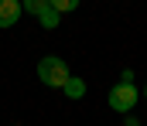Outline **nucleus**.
<instances>
[{
	"instance_id": "nucleus-1",
	"label": "nucleus",
	"mask_w": 147,
	"mask_h": 126,
	"mask_svg": "<svg viewBox=\"0 0 147 126\" xmlns=\"http://www.w3.org/2000/svg\"><path fill=\"white\" fill-rule=\"evenodd\" d=\"M38 79L45 85H51V89H62L65 79H69V65H65L62 58H55V55H45V58L38 61Z\"/></svg>"
},
{
	"instance_id": "nucleus-2",
	"label": "nucleus",
	"mask_w": 147,
	"mask_h": 126,
	"mask_svg": "<svg viewBox=\"0 0 147 126\" xmlns=\"http://www.w3.org/2000/svg\"><path fill=\"white\" fill-rule=\"evenodd\" d=\"M137 89H134V79H123L120 85H113L110 89V106L116 109V113H130L134 106H137Z\"/></svg>"
},
{
	"instance_id": "nucleus-3",
	"label": "nucleus",
	"mask_w": 147,
	"mask_h": 126,
	"mask_svg": "<svg viewBox=\"0 0 147 126\" xmlns=\"http://www.w3.org/2000/svg\"><path fill=\"white\" fill-rule=\"evenodd\" d=\"M21 0H0V27H10V24H17V17H21Z\"/></svg>"
},
{
	"instance_id": "nucleus-4",
	"label": "nucleus",
	"mask_w": 147,
	"mask_h": 126,
	"mask_svg": "<svg viewBox=\"0 0 147 126\" xmlns=\"http://www.w3.org/2000/svg\"><path fill=\"white\" fill-rule=\"evenodd\" d=\"M58 17H62V14H58V10H55L51 3H48V7H45L41 14H38V21H41V27H48V31H51V27H58Z\"/></svg>"
},
{
	"instance_id": "nucleus-5",
	"label": "nucleus",
	"mask_w": 147,
	"mask_h": 126,
	"mask_svg": "<svg viewBox=\"0 0 147 126\" xmlns=\"http://www.w3.org/2000/svg\"><path fill=\"white\" fill-rule=\"evenodd\" d=\"M62 89H65V92H69L72 99H82V92H86V85L79 82V79H72V75L65 79V85H62Z\"/></svg>"
},
{
	"instance_id": "nucleus-6",
	"label": "nucleus",
	"mask_w": 147,
	"mask_h": 126,
	"mask_svg": "<svg viewBox=\"0 0 147 126\" xmlns=\"http://www.w3.org/2000/svg\"><path fill=\"white\" fill-rule=\"evenodd\" d=\"M21 7H24L28 14H34V17H38V14L48 7V0H21Z\"/></svg>"
},
{
	"instance_id": "nucleus-7",
	"label": "nucleus",
	"mask_w": 147,
	"mask_h": 126,
	"mask_svg": "<svg viewBox=\"0 0 147 126\" xmlns=\"http://www.w3.org/2000/svg\"><path fill=\"white\" fill-rule=\"evenodd\" d=\"M48 3H51L58 14H69V10H75V7H79V0H48Z\"/></svg>"
},
{
	"instance_id": "nucleus-8",
	"label": "nucleus",
	"mask_w": 147,
	"mask_h": 126,
	"mask_svg": "<svg viewBox=\"0 0 147 126\" xmlns=\"http://www.w3.org/2000/svg\"><path fill=\"white\" fill-rule=\"evenodd\" d=\"M144 95H147V89H144Z\"/></svg>"
}]
</instances>
